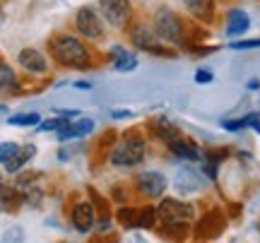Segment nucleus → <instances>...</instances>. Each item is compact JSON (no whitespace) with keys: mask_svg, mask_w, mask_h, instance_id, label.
I'll use <instances>...</instances> for the list:
<instances>
[{"mask_svg":"<svg viewBox=\"0 0 260 243\" xmlns=\"http://www.w3.org/2000/svg\"><path fill=\"white\" fill-rule=\"evenodd\" d=\"M12 89H17V75L5 60H0V92H12Z\"/></svg>","mask_w":260,"mask_h":243,"instance_id":"412c9836","label":"nucleus"},{"mask_svg":"<svg viewBox=\"0 0 260 243\" xmlns=\"http://www.w3.org/2000/svg\"><path fill=\"white\" fill-rule=\"evenodd\" d=\"M260 87V80H255V77H253L251 82H248V89H258Z\"/></svg>","mask_w":260,"mask_h":243,"instance_id":"c756f323","label":"nucleus"},{"mask_svg":"<svg viewBox=\"0 0 260 243\" xmlns=\"http://www.w3.org/2000/svg\"><path fill=\"white\" fill-rule=\"evenodd\" d=\"M195 210L183 200L176 197H164L157 207V219L167 226V231H188V222H193Z\"/></svg>","mask_w":260,"mask_h":243,"instance_id":"f03ea898","label":"nucleus"},{"mask_svg":"<svg viewBox=\"0 0 260 243\" xmlns=\"http://www.w3.org/2000/svg\"><path fill=\"white\" fill-rule=\"evenodd\" d=\"M222 128L224 130H243V128H246V123H243V118H239V121H224Z\"/></svg>","mask_w":260,"mask_h":243,"instance_id":"cd10ccee","label":"nucleus"},{"mask_svg":"<svg viewBox=\"0 0 260 243\" xmlns=\"http://www.w3.org/2000/svg\"><path fill=\"white\" fill-rule=\"evenodd\" d=\"M34 154H37V147H34V145H24V147H19L17 154L5 164V171H8V173H17V171H22V166H24L27 161H31Z\"/></svg>","mask_w":260,"mask_h":243,"instance_id":"a211bd4d","label":"nucleus"},{"mask_svg":"<svg viewBox=\"0 0 260 243\" xmlns=\"http://www.w3.org/2000/svg\"><path fill=\"white\" fill-rule=\"evenodd\" d=\"M0 19H3V10H0Z\"/></svg>","mask_w":260,"mask_h":243,"instance_id":"2f4dec72","label":"nucleus"},{"mask_svg":"<svg viewBox=\"0 0 260 243\" xmlns=\"http://www.w3.org/2000/svg\"><path fill=\"white\" fill-rule=\"evenodd\" d=\"M0 113H8V106H5V103H0Z\"/></svg>","mask_w":260,"mask_h":243,"instance_id":"7c9ffc66","label":"nucleus"},{"mask_svg":"<svg viewBox=\"0 0 260 243\" xmlns=\"http://www.w3.org/2000/svg\"><path fill=\"white\" fill-rule=\"evenodd\" d=\"M70 222H73V226L80 234H89L94 224H96V207H94V202H77L73 207Z\"/></svg>","mask_w":260,"mask_h":243,"instance_id":"9d476101","label":"nucleus"},{"mask_svg":"<svg viewBox=\"0 0 260 243\" xmlns=\"http://www.w3.org/2000/svg\"><path fill=\"white\" fill-rule=\"evenodd\" d=\"M111 118H118V121H123V118H133V111H111Z\"/></svg>","mask_w":260,"mask_h":243,"instance_id":"c85d7f7f","label":"nucleus"},{"mask_svg":"<svg viewBox=\"0 0 260 243\" xmlns=\"http://www.w3.org/2000/svg\"><path fill=\"white\" fill-rule=\"evenodd\" d=\"M135 188H138L140 195L149 197V200L161 197L167 190V176L159 173V171H142L135 176Z\"/></svg>","mask_w":260,"mask_h":243,"instance_id":"6e6552de","label":"nucleus"},{"mask_svg":"<svg viewBox=\"0 0 260 243\" xmlns=\"http://www.w3.org/2000/svg\"><path fill=\"white\" fill-rule=\"evenodd\" d=\"M48 51H51V56L65 67L87 70V67L92 65V56H89L87 46H84L77 37H70V34L51 39V41H48Z\"/></svg>","mask_w":260,"mask_h":243,"instance_id":"f257e3e1","label":"nucleus"},{"mask_svg":"<svg viewBox=\"0 0 260 243\" xmlns=\"http://www.w3.org/2000/svg\"><path fill=\"white\" fill-rule=\"evenodd\" d=\"M17 150H19L17 142H0V164H8L17 154Z\"/></svg>","mask_w":260,"mask_h":243,"instance_id":"393cba45","label":"nucleus"},{"mask_svg":"<svg viewBox=\"0 0 260 243\" xmlns=\"http://www.w3.org/2000/svg\"><path fill=\"white\" fill-rule=\"evenodd\" d=\"M118 219H121L123 226H140V210H121L118 212Z\"/></svg>","mask_w":260,"mask_h":243,"instance_id":"5701e85b","label":"nucleus"},{"mask_svg":"<svg viewBox=\"0 0 260 243\" xmlns=\"http://www.w3.org/2000/svg\"><path fill=\"white\" fill-rule=\"evenodd\" d=\"M17 63L22 70H27L29 75H46L48 67H51L48 58L37 48H22L17 53Z\"/></svg>","mask_w":260,"mask_h":243,"instance_id":"1a4fd4ad","label":"nucleus"},{"mask_svg":"<svg viewBox=\"0 0 260 243\" xmlns=\"http://www.w3.org/2000/svg\"><path fill=\"white\" fill-rule=\"evenodd\" d=\"M248 27H251L248 12H243V10H239V8H234V10L226 12V27H224V34H226L229 39H236V37H241V34H246Z\"/></svg>","mask_w":260,"mask_h":243,"instance_id":"f8f14e48","label":"nucleus"},{"mask_svg":"<svg viewBox=\"0 0 260 243\" xmlns=\"http://www.w3.org/2000/svg\"><path fill=\"white\" fill-rule=\"evenodd\" d=\"M99 12L111 27H123L133 15L130 0H99Z\"/></svg>","mask_w":260,"mask_h":243,"instance_id":"0eeeda50","label":"nucleus"},{"mask_svg":"<svg viewBox=\"0 0 260 243\" xmlns=\"http://www.w3.org/2000/svg\"><path fill=\"white\" fill-rule=\"evenodd\" d=\"M224 215L222 212H210V215H205L203 219H200V224L195 226V234H198V238H214V236H219L224 231Z\"/></svg>","mask_w":260,"mask_h":243,"instance_id":"9b49d317","label":"nucleus"},{"mask_svg":"<svg viewBox=\"0 0 260 243\" xmlns=\"http://www.w3.org/2000/svg\"><path fill=\"white\" fill-rule=\"evenodd\" d=\"M154 222H157V210H154V207L140 210V229H152Z\"/></svg>","mask_w":260,"mask_h":243,"instance_id":"b1692460","label":"nucleus"},{"mask_svg":"<svg viewBox=\"0 0 260 243\" xmlns=\"http://www.w3.org/2000/svg\"><path fill=\"white\" fill-rule=\"evenodd\" d=\"M111 60L116 73H130V70L138 67V56L123 46H111Z\"/></svg>","mask_w":260,"mask_h":243,"instance_id":"4468645a","label":"nucleus"},{"mask_svg":"<svg viewBox=\"0 0 260 243\" xmlns=\"http://www.w3.org/2000/svg\"><path fill=\"white\" fill-rule=\"evenodd\" d=\"M214 80L212 70H207V67H200V70H195V82L198 84H210Z\"/></svg>","mask_w":260,"mask_h":243,"instance_id":"bb28decb","label":"nucleus"},{"mask_svg":"<svg viewBox=\"0 0 260 243\" xmlns=\"http://www.w3.org/2000/svg\"><path fill=\"white\" fill-rule=\"evenodd\" d=\"M10 125H17V128H37L41 123V116L37 111H29V113H15L8 118Z\"/></svg>","mask_w":260,"mask_h":243,"instance_id":"4be33fe9","label":"nucleus"},{"mask_svg":"<svg viewBox=\"0 0 260 243\" xmlns=\"http://www.w3.org/2000/svg\"><path fill=\"white\" fill-rule=\"evenodd\" d=\"M130 41H133V46L135 48L147 51V53H152V56H161V58L174 56V51L169 48L167 41H161V39L157 37V31L145 27V24H138V27L130 29Z\"/></svg>","mask_w":260,"mask_h":243,"instance_id":"39448f33","label":"nucleus"},{"mask_svg":"<svg viewBox=\"0 0 260 243\" xmlns=\"http://www.w3.org/2000/svg\"><path fill=\"white\" fill-rule=\"evenodd\" d=\"M183 3H186L188 12H190L193 17L203 19V22H210V19H212V8H214L212 0H183Z\"/></svg>","mask_w":260,"mask_h":243,"instance_id":"6ab92c4d","label":"nucleus"},{"mask_svg":"<svg viewBox=\"0 0 260 243\" xmlns=\"http://www.w3.org/2000/svg\"><path fill=\"white\" fill-rule=\"evenodd\" d=\"M145 154H147V142H145V137H140L138 132H133V135L128 132V135L116 145V150L109 154V159H111L113 166L133 168L145 161Z\"/></svg>","mask_w":260,"mask_h":243,"instance_id":"7ed1b4c3","label":"nucleus"},{"mask_svg":"<svg viewBox=\"0 0 260 243\" xmlns=\"http://www.w3.org/2000/svg\"><path fill=\"white\" fill-rule=\"evenodd\" d=\"M22 205V195H19L15 188L10 186H0V207L5 210V212H12V210H17Z\"/></svg>","mask_w":260,"mask_h":243,"instance_id":"aec40b11","label":"nucleus"},{"mask_svg":"<svg viewBox=\"0 0 260 243\" xmlns=\"http://www.w3.org/2000/svg\"><path fill=\"white\" fill-rule=\"evenodd\" d=\"M149 125H152L154 135H157V137H161L164 142H174V140H178V137H181V130H178V128L169 121V118H161V116H159V118H154Z\"/></svg>","mask_w":260,"mask_h":243,"instance_id":"f3484780","label":"nucleus"},{"mask_svg":"<svg viewBox=\"0 0 260 243\" xmlns=\"http://www.w3.org/2000/svg\"><path fill=\"white\" fill-rule=\"evenodd\" d=\"M75 27L80 31V37L89 39V41H99L104 39V17L99 10L92 5H82L75 12Z\"/></svg>","mask_w":260,"mask_h":243,"instance_id":"423d86ee","label":"nucleus"},{"mask_svg":"<svg viewBox=\"0 0 260 243\" xmlns=\"http://www.w3.org/2000/svg\"><path fill=\"white\" fill-rule=\"evenodd\" d=\"M152 27L157 31V37L161 41H167V44H183V39H186V27H183L181 17L169 8H159L154 12V24Z\"/></svg>","mask_w":260,"mask_h":243,"instance_id":"20e7f679","label":"nucleus"},{"mask_svg":"<svg viewBox=\"0 0 260 243\" xmlns=\"http://www.w3.org/2000/svg\"><path fill=\"white\" fill-rule=\"evenodd\" d=\"M229 48L234 51H248V48H260V39H248V41H232Z\"/></svg>","mask_w":260,"mask_h":243,"instance_id":"a878e982","label":"nucleus"},{"mask_svg":"<svg viewBox=\"0 0 260 243\" xmlns=\"http://www.w3.org/2000/svg\"><path fill=\"white\" fill-rule=\"evenodd\" d=\"M94 130V121L92 118H82V121H70L65 128L58 130V142H73V140H80L84 135H89Z\"/></svg>","mask_w":260,"mask_h":243,"instance_id":"ddd939ff","label":"nucleus"},{"mask_svg":"<svg viewBox=\"0 0 260 243\" xmlns=\"http://www.w3.org/2000/svg\"><path fill=\"white\" fill-rule=\"evenodd\" d=\"M176 188L181 193L200 190V188H203V178H200V173L193 171V168H181V171H178V178H176Z\"/></svg>","mask_w":260,"mask_h":243,"instance_id":"dca6fc26","label":"nucleus"},{"mask_svg":"<svg viewBox=\"0 0 260 243\" xmlns=\"http://www.w3.org/2000/svg\"><path fill=\"white\" fill-rule=\"evenodd\" d=\"M169 150H171L174 157H178V159H183V161H200L203 159L200 150L195 147L193 142H188L186 137H178V140L169 142Z\"/></svg>","mask_w":260,"mask_h":243,"instance_id":"2eb2a0df","label":"nucleus"}]
</instances>
